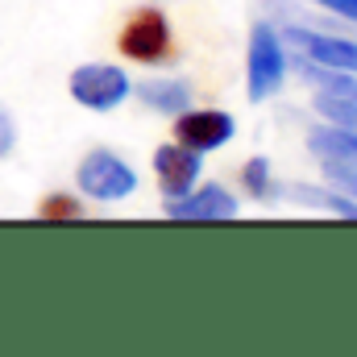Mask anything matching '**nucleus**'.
Here are the masks:
<instances>
[{
	"label": "nucleus",
	"instance_id": "f257e3e1",
	"mask_svg": "<svg viewBox=\"0 0 357 357\" xmlns=\"http://www.w3.org/2000/svg\"><path fill=\"white\" fill-rule=\"evenodd\" d=\"M287 46H282V33L270 25V21H258L250 29V50H245V88H250V104H262L274 91H282L287 84Z\"/></svg>",
	"mask_w": 357,
	"mask_h": 357
},
{
	"label": "nucleus",
	"instance_id": "f03ea898",
	"mask_svg": "<svg viewBox=\"0 0 357 357\" xmlns=\"http://www.w3.org/2000/svg\"><path fill=\"white\" fill-rule=\"evenodd\" d=\"M75 187L84 199H96V204H121L137 191V171L112 154V150H91L84 154V162L75 167Z\"/></svg>",
	"mask_w": 357,
	"mask_h": 357
},
{
	"label": "nucleus",
	"instance_id": "7ed1b4c3",
	"mask_svg": "<svg viewBox=\"0 0 357 357\" xmlns=\"http://www.w3.org/2000/svg\"><path fill=\"white\" fill-rule=\"evenodd\" d=\"M67 91H71L75 104H84L91 112H112V108H121V104L129 100L133 84H129V75H125L121 67H112V63H84V67L71 71Z\"/></svg>",
	"mask_w": 357,
	"mask_h": 357
},
{
	"label": "nucleus",
	"instance_id": "20e7f679",
	"mask_svg": "<svg viewBox=\"0 0 357 357\" xmlns=\"http://www.w3.org/2000/svg\"><path fill=\"white\" fill-rule=\"evenodd\" d=\"M121 54L133 63H162L171 54V21L158 8H137L121 29Z\"/></svg>",
	"mask_w": 357,
	"mask_h": 357
},
{
	"label": "nucleus",
	"instance_id": "39448f33",
	"mask_svg": "<svg viewBox=\"0 0 357 357\" xmlns=\"http://www.w3.org/2000/svg\"><path fill=\"white\" fill-rule=\"evenodd\" d=\"M282 42L299 59H312V63H324V67L357 75V42H349V38H333V33H316V29H303V25H287Z\"/></svg>",
	"mask_w": 357,
	"mask_h": 357
},
{
	"label": "nucleus",
	"instance_id": "423d86ee",
	"mask_svg": "<svg viewBox=\"0 0 357 357\" xmlns=\"http://www.w3.org/2000/svg\"><path fill=\"white\" fill-rule=\"evenodd\" d=\"M175 133H178L183 146L208 154V150H220V146L233 142L237 121H233L229 112H220V108H195V112L187 108V112H178L175 116Z\"/></svg>",
	"mask_w": 357,
	"mask_h": 357
},
{
	"label": "nucleus",
	"instance_id": "0eeeda50",
	"mask_svg": "<svg viewBox=\"0 0 357 357\" xmlns=\"http://www.w3.org/2000/svg\"><path fill=\"white\" fill-rule=\"evenodd\" d=\"M167 216L171 220H233L237 216V195L225 191L220 183H204V187H191L178 199H167Z\"/></svg>",
	"mask_w": 357,
	"mask_h": 357
},
{
	"label": "nucleus",
	"instance_id": "6e6552de",
	"mask_svg": "<svg viewBox=\"0 0 357 357\" xmlns=\"http://www.w3.org/2000/svg\"><path fill=\"white\" fill-rule=\"evenodd\" d=\"M204 171V158H199V150H191V146H158L154 150V175H158V187H162V195L167 199H178V195H187L191 187H195V178Z\"/></svg>",
	"mask_w": 357,
	"mask_h": 357
},
{
	"label": "nucleus",
	"instance_id": "1a4fd4ad",
	"mask_svg": "<svg viewBox=\"0 0 357 357\" xmlns=\"http://www.w3.org/2000/svg\"><path fill=\"white\" fill-rule=\"evenodd\" d=\"M307 150L328 167H354L357 171V129H349V125H333V121L316 125L307 133Z\"/></svg>",
	"mask_w": 357,
	"mask_h": 357
},
{
	"label": "nucleus",
	"instance_id": "9d476101",
	"mask_svg": "<svg viewBox=\"0 0 357 357\" xmlns=\"http://www.w3.org/2000/svg\"><path fill=\"white\" fill-rule=\"evenodd\" d=\"M133 96L146 104V108H154V112H162V116H178V112H187L191 108V84L187 79H146V84H137Z\"/></svg>",
	"mask_w": 357,
	"mask_h": 357
},
{
	"label": "nucleus",
	"instance_id": "9b49d317",
	"mask_svg": "<svg viewBox=\"0 0 357 357\" xmlns=\"http://www.w3.org/2000/svg\"><path fill=\"white\" fill-rule=\"evenodd\" d=\"M295 67L299 75L324 96H337V100H357V75L354 71H337V67H324V63H312V59H299L295 54Z\"/></svg>",
	"mask_w": 357,
	"mask_h": 357
},
{
	"label": "nucleus",
	"instance_id": "f8f14e48",
	"mask_svg": "<svg viewBox=\"0 0 357 357\" xmlns=\"http://www.w3.org/2000/svg\"><path fill=\"white\" fill-rule=\"evenodd\" d=\"M295 199L299 204H312V208H324V212H337V216H345V220H357V199L349 191H324V187H307V183H299L295 187Z\"/></svg>",
	"mask_w": 357,
	"mask_h": 357
},
{
	"label": "nucleus",
	"instance_id": "ddd939ff",
	"mask_svg": "<svg viewBox=\"0 0 357 357\" xmlns=\"http://www.w3.org/2000/svg\"><path fill=\"white\" fill-rule=\"evenodd\" d=\"M241 187H245L254 199H274V195H278V183L270 175L266 158H250V162L241 167Z\"/></svg>",
	"mask_w": 357,
	"mask_h": 357
},
{
	"label": "nucleus",
	"instance_id": "4468645a",
	"mask_svg": "<svg viewBox=\"0 0 357 357\" xmlns=\"http://www.w3.org/2000/svg\"><path fill=\"white\" fill-rule=\"evenodd\" d=\"M316 112H320L324 121H333V125H349V129H357V100H337V96L316 91Z\"/></svg>",
	"mask_w": 357,
	"mask_h": 357
},
{
	"label": "nucleus",
	"instance_id": "2eb2a0df",
	"mask_svg": "<svg viewBox=\"0 0 357 357\" xmlns=\"http://www.w3.org/2000/svg\"><path fill=\"white\" fill-rule=\"evenodd\" d=\"M38 212L42 216H79V199H71V195H46Z\"/></svg>",
	"mask_w": 357,
	"mask_h": 357
},
{
	"label": "nucleus",
	"instance_id": "dca6fc26",
	"mask_svg": "<svg viewBox=\"0 0 357 357\" xmlns=\"http://www.w3.org/2000/svg\"><path fill=\"white\" fill-rule=\"evenodd\" d=\"M320 167H324V178H328V183H337L341 191H349L357 199V171L354 167H328V162H320Z\"/></svg>",
	"mask_w": 357,
	"mask_h": 357
},
{
	"label": "nucleus",
	"instance_id": "f3484780",
	"mask_svg": "<svg viewBox=\"0 0 357 357\" xmlns=\"http://www.w3.org/2000/svg\"><path fill=\"white\" fill-rule=\"evenodd\" d=\"M13 146H17V121H13V112L0 104V158H8Z\"/></svg>",
	"mask_w": 357,
	"mask_h": 357
},
{
	"label": "nucleus",
	"instance_id": "a211bd4d",
	"mask_svg": "<svg viewBox=\"0 0 357 357\" xmlns=\"http://www.w3.org/2000/svg\"><path fill=\"white\" fill-rule=\"evenodd\" d=\"M320 8H328V13H337V17H345V21H354L357 25V0H316Z\"/></svg>",
	"mask_w": 357,
	"mask_h": 357
}]
</instances>
